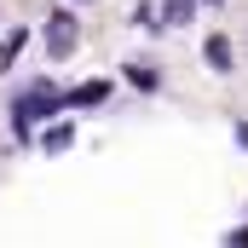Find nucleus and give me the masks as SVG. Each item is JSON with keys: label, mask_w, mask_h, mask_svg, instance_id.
I'll use <instances>...</instances> for the list:
<instances>
[{"label": "nucleus", "mask_w": 248, "mask_h": 248, "mask_svg": "<svg viewBox=\"0 0 248 248\" xmlns=\"http://www.w3.org/2000/svg\"><path fill=\"white\" fill-rule=\"evenodd\" d=\"M58 110H63V93L46 81V75H35L29 87L12 93V133L29 144V139H35V122H46V116H58Z\"/></svg>", "instance_id": "nucleus-1"}, {"label": "nucleus", "mask_w": 248, "mask_h": 248, "mask_svg": "<svg viewBox=\"0 0 248 248\" xmlns=\"http://www.w3.org/2000/svg\"><path fill=\"white\" fill-rule=\"evenodd\" d=\"M41 41H46V58H52V63H63L75 46H81V23H75V12H69V6H58V12L46 17Z\"/></svg>", "instance_id": "nucleus-2"}, {"label": "nucleus", "mask_w": 248, "mask_h": 248, "mask_svg": "<svg viewBox=\"0 0 248 248\" xmlns=\"http://www.w3.org/2000/svg\"><path fill=\"white\" fill-rule=\"evenodd\" d=\"M202 58H208L214 75H231V69H237V52H231V41H225V35H208V41H202Z\"/></svg>", "instance_id": "nucleus-3"}, {"label": "nucleus", "mask_w": 248, "mask_h": 248, "mask_svg": "<svg viewBox=\"0 0 248 248\" xmlns=\"http://www.w3.org/2000/svg\"><path fill=\"white\" fill-rule=\"evenodd\" d=\"M104 98H110V81H81L75 93H63V110H93Z\"/></svg>", "instance_id": "nucleus-4"}, {"label": "nucleus", "mask_w": 248, "mask_h": 248, "mask_svg": "<svg viewBox=\"0 0 248 248\" xmlns=\"http://www.w3.org/2000/svg\"><path fill=\"white\" fill-rule=\"evenodd\" d=\"M122 75L133 81V87H139V93H156V87H162V69H156V63H144V58L122 63Z\"/></svg>", "instance_id": "nucleus-5"}, {"label": "nucleus", "mask_w": 248, "mask_h": 248, "mask_svg": "<svg viewBox=\"0 0 248 248\" xmlns=\"http://www.w3.org/2000/svg\"><path fill=\"white\" fill-rule=\"evenodd\" d=\"M190 17H196V0H162V12H156L162 29H185Z\"/></svg>", "instance_id": "nucleus-6"}, {"label": "nucleus", "mask_w": 248, "mask_h": 248, "mask_svg": "<svg viewBox=\"0 0 248 248\" xmlns=\"http://www.w3.org/2000/svg\"><path fill=\"white\" fill-rule=\"evenodd\" d=\"M23 41H29V29H12V35L0 41V69H12V58L23 52Z\"/></svg>", "instance_id": "nucleus-7"}, {"label": "nucleus", "mask_w": 248, "mask_h": 248, "mask_svg": "<svg viewBox=\"0 0 248 248\" xmlns=\"http://www.w3.org/2000/svg\"><path fill=\"white\" fill-rule=\"evenodd\" d=\"M69 139H75V127H69V122H58V127H46V133H41V144H46V150H69Z\"/></svg>", "instance_id": "nucleus-8"}, {"label": "nucleus", "mask_w": 248, "mask_h": 248, "mask_svg": "<svg viewBox=\"0 0 248 248\" xmlns=\"http://www.w3.org/2000/svg\"><path fill=\"white\" fill-rule=\"evenodd\" d=\"M133 29H144V35H162V23H156V6H139V12H133Z\"/></svg>", "instance_id": "nucleus-9"}, {"label": "nucleus", "mask_w": 248, "mask_h": 248, "mask_svg": "<svg viewBox=\"0 0 248 248\" xmlns=\"http://www.w3.org/2000/svg\"><path fill=\"white\" fill-rule=\"evenodd\" d=\"M237 139H243V144H248V122H237Z\"/></svg>", "instance_id": "nucleus-10"}, {"label": "nucleus", "mask_w": 248, "mask_h": 248, "mask_svg": "<svg viewBox=\"0 0 248 248\" xmlns=\"http://www.w3.org/2000/svg\"><path fill=\"white\" fill-rule=\"evenodd\" d=\"M202 6H219V0H202Z\"/></svg>", "instance_id": "nucleus-11"}]
</instances>
